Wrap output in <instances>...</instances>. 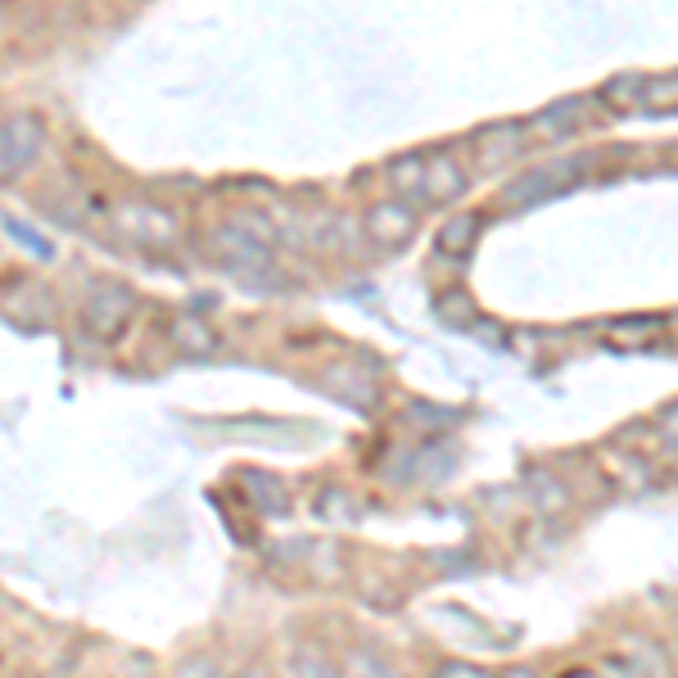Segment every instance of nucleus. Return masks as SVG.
<instances>
[{
	"label": "nucleus",
	"instance_id": "7ed1b4c3",
	"mask_svg": "<svg viewBox=\"0 0 678 678\" xmlns=\"http://www.w3.org/2000/svg\"><path fill=\"white\" fill-rule=\"evenodd\" d=\"M41 150V123L28 119V113H14V119L0 123V182L19 177L23 167L37 158Z\"/></svg>",
	"mask_w": 678,
	"mask_h": 678
},
{
	"label": "nucleus",
	"instance_id": "f257e3e1",
	"mask_svg": "<svg viewBox=\"0 0 678 678\" xmlns=\"http://www.w3.org/2000/svg\"><path fill=\"white\" fill-rule=\"evenodd\" d=\"M136 317V295L127 286H100L86 308H82V326L95 335V339H119Z\"/></svg>",
	"mask_w": 678,
	"mask_h": 678
},
{
	"label": "nucleus",
	"instance_id": "aec40b11",
	"mask_svg": "<svg viewBox=\"0 0 678 678\" xmlns=\"http://www.w3.org/2000/svg\"><path fill=\"white\" fill-rule=\"evenodd\" d=\"M249 489H254V497H258V502L267 506L271 516H280V512H286V497H280L276 480H267V475H254V480H249Z\"/></svg>",
	"mask_w": 678,
	"mask_h": 678
},
{
	"label": "nucleus",
	"instance_id": "b1692460",
	"mask_svg": "<svg viewBox=\"0 0 678 678\" xmlns=\"http://www.w3.org/2000/svg\"><path fill=\"white\" fill-rule=\"evenodd\" d=\"M299 674H304V678H330L326 660H317V656H299Z\"/></svg>",
	"mask_w": 678,
	"mask_h": 678
},
{
	"label": "nucleus",
	"instance_id": "a211bd4d",
	"mask_svg": "<svg viewBox=\"0 0 678 678\" xmlns=\"http://www.w3.org/2000/svg\"><path fill=\"white\" fill-rule=\"evenodd\" d=\"M643 104H647V109H674V104H678V73L647 78V86H643Z\"/></svg>",
	"mask_w": 678,
	"mask_h": 678
},
{
	"label": "nucleus",
	"instance_id": "412c9836",
	"mask_svg": "<svg viewBox=\"0 0 678 678\" xmlns=\"http://www.w3.org/2000/svg\"><path fill=\"white\" fill-rule=\"evenodd\" d=\"M434 678H493V674L480 669V665H466V660H448V665H439Z\"/></svg>",
	"mask_w": 678,
	"mask_h": 678
},
{
	"label": "nucleus",
	"instance_id": "5701e85b",
	"mask_svg": "<svg viewBox=\"0 0 678 678\" xmlns=\"http://www.w3.org/2000/svg\"><path fill=\"white\" fill-rule=\"evenodd\" d=\"M353 678H393V674H389L380 660H367V656H362V660H353Z\"/></svg>",
	"mask_w": 678,
	"mask_h": 678
},
{
	"label": "nucleus",
	"instance_id": "393cba45",
	"mask_svg": "<svg viewBox=\"0 0 678 678\" xmlns=\"http://www.w3.org/2000/svg\"><path fill=\"white\" fill-rule=\"evenodd\" d=\"M565 678H602V674H593V669H575V674H565Z\"/></svg>",
	"mask_w": 678,
	"mask_h": 678
},
{
	"label": "nucleus",
	"instance_id": "39448f33",
	"mask_svg": "<svg viewBox=\"0 0 678 678\" xmlns=\"http://www.w3.org/2000/svg\"><path fill=\"white\" fill-rule=\"evenodd\" d=\"M584 173V163L571 158V163H547V167H534V173H525L516 186H506V204H530V199H543L552 191H561L565 182H575Z\"/></svg>",
	"mask_w": 678,
	"mask_h": 678
},
{
	"label": "nucleus",
	"instance_id": "a878e982",
	"mask_svg": "<svg viewBox=\"0 0 678 678\" xmlns=\"http://www.w3.org/2000/svg\"><path fill=\"white\" fill-rule=\"evenodd\" d=\"M506 678H534L530 669H512V674H506Z\"/></svg>",
	"mask_w": 678,
	"mask_h": 678
},
{
	"label": "nucleus",
	"instance_id": "ddd939ff",
	"mask_svg": "<svg viewBox=\"0 0 678 678\" xmlns=\"http://www.w3.org/2000/svg\"><path fill=\"white\" fill-rule=\"evenodd\" d=\"M579 113H584V100H561V104H552L547 113H538L530 127H534L538 136H561V132H571V127L579 123Z\"/></svg>",
	"mask_w": 678,
	"mask_h": 678
},
{
	"label": "nucleus",
	"instance_id": "2eb2a0df",
	"mask_svg": "<svg viewBox=\"0 0 678 678\" xmlns=\"http://www.w3.org/2000/svg\"><path fill=\"white\" fill-rule=\"evenodd\" d=\"M643 86H647V78L619 73V78H610V82L602 86V100H606L610 109H634V104H643Z\"/></svg>",
	"mask_w": 678,
	"mask_h": 678
},
{
	"label": "nucleus",
	"instance_id": "1a4fd4ad",
	"mask_svg": "<svg viewBox=\"0 0 678 678\" xmlns=\"http://www.w3.org/2000/svg\"><path fill=\"white\" fill-rule=\"evenodd\" d=\"M521 127L516 123H489L475 132V150H480V167H497L502 158H512L521 150Z\"/></svg>",
	"mask_w": 678,
	"mask_h": 678
},
{
	"label": "nucleus",
	"instance_id": "bb28decb",
	"mask_svg": "<svg viewBox=\"0 0 678 678\" xmlns=\"http://www.w3.org/2000/svg\"><path fill=\"white\" fill-rule=\"evenodd\" d=\"M240 678H267V674H263V669H245Z\"/></svg>",
	"mask_w": 678,
	"mask_h": 678
},
{
	"label": "nucleus",
	"instance_id": "6ab92c4d",
	"mask_svg": "<svg viewBox=\"0 0 678 678\" xmlns=\"http://www.w3.org/2000/svg\"><path fill=\"white\" fill-rule=\"evenodd\" d=\"M530 493H534V502H543V512H561L565 506V489L552 480V475H530Z\"/></svg>",
	"mask_w": 678,
	"mask_h": 678
},
{
	"label": "nucleus",
	"instance_id": "f03ea898",
	"mask_svg": "<svg viewBox=\"0 0 678 678\" xmlns=\"http://www.w3.org/2000/svg\"><path fill=\"white\" fill-rule=\"evenodd\" d=\"M119 226L145 249H167V245H177V217L158 208V204H123L119 208Z\"/></svg>",
	"mask_w": 678,
	"mask_h": 678
},
{
	"label": "nucleus",
	"instance_id": "f8f14e48",
	"mask_svg": "<svg viewBox=\"0 0 678 678\" xmlns=\"http://www.w3.org/2000/svg\"><path fill=\"white\" fill-rule=\"evenodd\" d=\"M656 330H660L656 317H625V321L610 326V345L615 349H647L656 339Z\"/></svg>",
	"mask_w": 678,
	"mask_h": 678
},
{
	"label": "nucleus",
	"instance_id": "f3484780",
	"mask_svg": "<svg viewBox=\"0 0 678 678\" xmlns=\"http://www.w3.org/2000/svg\"><path fill=\"white\" fill-rule=\"evenodd\" d=\"M389 177L403 195H421V182H425V158L421 154H403L389 163Z\"/></svg>",
	"mask_w": 678,
	"mask_h": 678
},
{
	"label": "nucleus",
	"instance_id": "6e6552de",
	"mask_svg": "<svg viewBox=\"0 0 678 678\" xmlns=\"http://www.w3.org/2000/svg\"><path fill=\"white\" fill-rule=\"evenodd\" d=\"M480 240V217L475 213H458V217H448L439 232H434V249L443 258H466Z\"/></svg>",
	"mask_w": 678,
	"mask_h": 678
},
{
	"label": "nucleus",
	"instance_id": "20e7f679",
	"mask_svg": "<svg viewBox=\"0 0 678 678\" xmlns=\"http://www.w3.org/2000/svg\"><path fill=\"white\" fill-rule=\"evenodd\" d=\"M412 232H417V213H412V204L384 199V204H376V208L367 213V236H371L380 249H399V245H408Z\"/></svg>",
	"mask_w": 678,
	"mask_h": 678
},
{
	"label": "nucleus",
	"instance_id": "dca6fc26",
	"mask_svg": "<svg viewBox=\"0 0 678 678\" xmlns=\"http://www.w3.org/2000/svg\"><path fill=\"white\" fill-rule=\"evenodd\" d=\"M434 317H439L443 326H471L475 304H471L466 290H443V295L434 299Z\"/></svg>",
	"mask_w": 678,
	"mask_h": 678
},
{
	"label": "nucleus",
	"instance_id": "4be33fe9",
	"mask_svg": "<svg viewBox=\"0 0 678 678\" xmlns=\"http://www.w3.org/2000/svg\"><path fill=\"white\" fill-rule=\"evenodd\" d=\"M660 439L669 443V452H678V403H674V408L660 417Z\"/></svg>",
	"mask_w": 678,
	"mask_h": 678
},
{
	"label": "nucleus",
	"instance_id": "4468645a",
	"mask_svg": "<svg viewBox=\"0 0 678 678\" xmlns=\"http://www.w3.org/2000/svg\"><path fill=\"white\" fill-rule=\"evenodd\" d=\"M602 462H606L610 480H619V484H625V489H638V484L647 480V462L629 458L625 448H606V452H602Z\"/></svg>",
	"mask_w": 678,
	"mask_h": 678
},
{
	"label": "nucleus",
	"instance_id": "0eeeda50",
	"mask_svg": "<svg viewBox=\"0 0 678 678\" xmlns=\"http://www.w3.org/2000/svg\"><path fill=\"white\" fill-rule=\"evenodd\" d=\"M321 384H326L330 393H339V399H345L349 408H376V403H380V384H376V376H362V367H349V362L330 367Z\"/></svg>",
	"mask_w": 678,
	"mask_h": 678
},
{
	"label": "nucleus",
	"instance_id": "9b49d317",
	"mask_svg": "<svg viewBox=\"0 0 678 678\" xmlns=\"http://www.w3.org/2000/svg\"><path fill=\"white\" fill-rule=\"evenodd\" d=\"M213 249L222 258H232V263H254V267H267V249L258 240H249L240 226H222V232H213Z\"/></svg>",
	"mask_w": 678,
	"mask_h": 678
},
{
	"label": "nucleus",
	"instance_id": "9d476101",
	"mask_svg": "<svg viewBox=\"0 0 678 678\" xmlns=\"http://www.w3.org/2000/svg\"><path fill=\"white\" fill-rule=\"evenodd\" d=\"M173 345L186 353V358H208L213 349H217V330L208 326V321H199V317H177L173 321Z\"/></svg>",
	"mask_w": 678,
	"mask_h": 678
},
{
	"label": "nucleus",
	"instance_id": "423d86ee",
	"mask_svg": "<svg viewBox=\"0 0 678 678\" xmlns=\"http://www.w3.org/2000/svg\"><path fill=\"white\" fill-rule=\"evenodd\" d=\"M466 191V167L452 158V154H434L425 158V182H421V195L430 204H452V199H462Z\"/></svg>",
	"mask_w": 678,
	"mask_h": 678
}]
</instances>
